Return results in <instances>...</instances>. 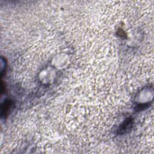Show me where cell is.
<instances>
[{
  "mask_svg": "<svg viewBox=\"0 0 154 154\" xmlns=\"http://www.w3.org/2000/svg\"><path fill=\"white\" fill-rule=\"evenodd\" d=\"M11 105V102L10 100H7L4 102L2 106V109H1L2 116L5 117L8 114Z\"/></svg>",
  "mask_w": 154,
  "mask_h": 154,
  "instance_id": "obj_2",
  "label": "cell"
},
{
  "mask_svg": "<svg viewBox=\"0 0 154 154\" xmlns=\"http://www.w3.org/2000/svg\"><path fill=\"white\" fill-rule=\"evenodd\" d=\"M132 120L131 119V118L126 119L117 129V133L119 134H123L126 131L130 129V127L132 126Z\"/></svg>",
  "mask_w": 154,
  "mask_h": 154,
  "instance_id": "obj_1",
  "label": "cell"
}]
</instances>
